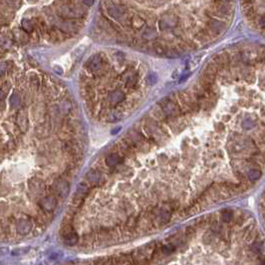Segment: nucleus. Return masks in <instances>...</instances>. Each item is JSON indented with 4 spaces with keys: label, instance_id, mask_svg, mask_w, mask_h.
<instances>
[{
    "label": "nucleus",
    "instance_id": "nucleus-1",
    "mask_svg": "<svg viewBox=\"0 0 265 265\" xmlns=\"http://www.w3.org/2000/svg\"><path fill=\"white\" fill-rule=\"evenodd\" d=\"M104 64V57L101 55H93L92 57L87 61L86 63V68L88 69L89 72L95 74L99 70L103 68Z\"/></svg>",
    "mask_w": 265,
    "mask_h": 265
},
{
    "label": "nucleus",
    "instance_id": "nucleus-2",
    "mask_svg": "<svg viewBox=\"0 0 265 265\" xmlns=\"http://www.w3.org/2000/svg\"><path fill=\"white\" fill-rule=\"evenodd\" d=\"M177 23V17L175 15H162L159 21V28L161 31L175 28Z\"/></svg>",
    "mask_w": 265,
    "mask_h": 265
},
{
    "label": "nucleus",
    "instance_id": "nucleus-3",
    "mask_svg": "<svg viewBox=\"0 0 265 265\" xmlns=\"http://www.w3.org/2000/svg\"><path fill=\"white\" fill-rule=\"evenodd\" d=\"M107 12H108V15L111 16L112 18L120 20L123 18V16L126 13V9L122 4H113L110 5L107 8Z\"/></svg>",
    "mask_w": 265,
    "mask_h": 265
},
{
    "label": "nucleus",
    "instance_id": "nucleus-4",
    "mask_svg": "<svg viewBox=\"0 0 265 265\" xmlns=\"http://www.w3.org/2000/svg\"><path fill=\"white\" fill-rule=\"evenodd\" d=\"M64 243L67 245H74L78 241V236L75 231L72 230V228H65L64 233H62Z\"/></svg>",
    "mask_w": 265,
    "mask_h": 265
},
{
    "label": "nucleus",
    "instance_id": "nucleus-5",
    "mask_svg": "<svg viewBox=\"0 0 265 265\" xmlns=\"http://www.w3.org/2000/svg\"><path fill=\"white\" fill-rule=\"evenodd\" d=\"M16 123H17V126L20 128V130L22 132H26L28 128V117H27L26 112L24 110H20L17 113Z\"/></svg>",
    "mask_w": 265,
    "mask_h": 265
},
{
    "label": "nucleus",
    "instance_id": "nucleus-6",
    "mask_svg": "<svg viewBox=\"0 0 265 265\" xmlns=\"http://www.w3.org/2000/svg\"><path fill=\"white\" fill-rule=\"evenodd\" d=\"M57 205V201L54 196H47L44 197L43 200L40 201V206L42 207V210H47V211H52L54 208Z\"/></svg>",
    "mask_w": 265,
    "mask_h": 265
},
{
    "label": "nucleus",
    "instance_id": "nucleus-7",
    "mask_svg": "<svg viewBox=\"0 0 265 265\" xmlns=\"http://www.w3.org/2000/svg\"><path fill=\"white\" fill-rule=\"evenodd\" d=\"M31 228H32V222L30 219H28V218L24 217V218H21V219L18 221L17 230H18L19 233L27 234L30 230H31Z\"/></svg>",
    "mask_w": 265,
    "mask_h": 265
},
{
    "label": "nucleus",
    "instance_id": "nucleus-8",
    "mask_svg": "<svg viewBox=\"0 0 265 265\" xmlns=\"http://www.w3.org/2000/svg\"><path fill=\"white\" fill-rule=\"evenodd\" d=\"M55 188L57 193L62 197H66L69 193V183L65 180H60L56 182Z\"/></svg>",
    "mask_w": 265,
    "mask_h": 265
},
{
    "label": "nucleus",
    "instance_id": "nucleus-9",
    "mask_svg": "<svg viewBox=\"0 0 265 265\" xmlns=\"http://www.w3.org/2000/svg\"><path fill=\"white\" fill-rule=\"evenodd\" d=\"M124 100H125V94L119 90L112 92L108 97V102L111 105H118L119 103H122Z\"/></svg>",
    "mask_w": 265,
    "mask_h": 265
},
{
    "label": "nucleus",
    "instance_id": "nucleus-10",
    "mask_svg": "<svg viewBox=\"0 0 265 265\" xmlns=\"http://www.w3.org/2000/svg\"><path fill=\"white\" fill-rule=\"evenodd\" d=\"M57 26L60 31L64 33H71L73 31H77V25L72 22H61L57 23Z\"/></svg>",
    "mask_w": 265,
    "mask_h": 265
},
{
    "label": "nucleus",
    "instance_id": "nucleus-11",
    "mask_svg": "<svg viewBox=\"0 0 265 265\" xmlns=\"http://www.w3.org/2000/svg\"><path fill=\"white\" fill-rule=\"evenodd\" d=\"M258 54L254 50H247L243 53L242 59L245 63H255L258 58Z\"/></svg>",
    "mask_w": 265,
    "mask_h": 265
},
{
    "label": "nucleus",
    "instance_id": "nucleus-12",
    "mask_svg": "<svg viewBox=\"0 0 265 265\" xmlns=\"http://www.w3.org/2000/svg\"><path fill=\"white\" fill-rule=\"evenodd\" d=\"M36 25L34 24L32 18H24L22 20V28L24 31H26L27 33H31L34 31Z\"/></svg>",
    "mask_w": 265,
    "mask_h": 265
},
{
    "label": "nucleus",
    "instance_id": "nucleus-13",
    "mask_svg": "<svg viewBox=\"0 0 265 265\" xmlns=\"http://www.w3.org/2000/svg\"><path fill=\"white\" fill-rule=\"evenodd\" d=\"M13 39H16L18 42H20L21 44H26L29 41V36L27 35L26 31H21V30H17L16 33H14Z\"/></svg>",
    "mask_w": 265,
    "mask_h": 265
},
{
    "label": "nucleus",
    "instance_id": "nucleus-14",
    "mask_svg": "<svg viewBox=\"0 0 265 265\" xmlns=\"http://www.w3.org/2000/svg\"><path fill=\"white\" fill-rule=\"evenodd\" d=\"M120 161H121V157H119V155H117V154H111L107 157V159H106L107 165L110 166H116L117 164H119Z\"/></svg>",
    "mask_w": 265,
    "mask_h": 265
},
{
    "label": "nucleus",
    "instance_id": "nucleus-15",
    "mask_svg": "<svg viewBox=\"0 0 265 265\" xmlns=\"http://www.w3.org/2000/svg\"><path fill=\"white\" fill-rule=\"evenodd\" d=\"M247 176L248 180H250L251 181H256L261 177V171L257 169H251L250 171H248Z\"/></svg>",
    "mask_w": 265,
    "mask_h": 265
},
{
    "label": "nucleus",
    "instance_id": "nucleus-16",
    "mask_svg": "<svg viewBox=\"0 0 265 265\" xmlns=\"http://www.w3.org/2000/svg\"><path fill=\"white\" fill-rule=\"evenodd\" d=\"M9 104L12 108H17V107H19L22 104V99H21V97H20V95L13 94L9 99Z\"/></svg>",
    "mask_w": 265,
    "mask_h": 265
},
{
    "label": "nucleus",
    "instance_id": "nucleus-17",
    "mask_svg": "<svg viewBox=\"0 0 265 265\" xmlns=\"http://www.w3.org/2000/svg\"><path fill=\"white\" fill-rule=\"evenodd\" d=\"M131 24H132V28L141 29L145 25V21H144V19L140 16H134L131 20Z\"/></svg>",
    "mask_w": 265,
    "mask_h": 265
},
{
    "label": "nucleus",
    "instance_id": "nucleus-18",
    "mask_svg": "<svg viewBox=\"0 0 265 265\" xmlns=\"http://www.w3.org/2000/svg\"><path fill=\"white\" fill-rule=\"evenodd\" d=\"M86 177L88 178L89 181L95 183V182H97V181L100 180L101 175H100V172L97 171H90L88 174L86 175Z\"/></svg>",
    "mask_w": 265,
    "mask_h": 265
},
{
    "label": "nucleus",
    "instance_id": "nucleus-19",
    "mask_svg": "<svg viewBox=\"0 0 265 265\" xmlns=\"http://www.w3.org/2000/svg\"><path fill=\"white\" fill-rule=\"evenodd\" d=\"M210 27L211 29V31L221 32L223 30V24L219 21H216V20H211L210 23Z\"/></svg>",
    "mask_w": 265,
    "mask_h": 265
},
{
    "label": "nucleus",
    "instance_id": "nucleus-20",
    "mask_svg": "<svg viewBox=\"0 0 265 265\" xmlns=\"http://www.w3.org/2000/svg\"><path fill=\"white\" fill-rule=\"evenodd\" d=\"M157 36V34L155 31H152L151 28H147L144 33H142V38L145 40H151V39H155Z\"/></svg>",
    "mask_w": 265,
    "mask_h": 265
},
{
    "label": "nucleus",
    "instance_id": "nucleus-21",
    "mask_svg": "<svg viewBox=\"0 0 265 265\" xmlns=\"http://www.w3.org/2000/svg\"><path fill=\"white\" fill-rule=\"evenodd\" d=\"M30 85H31L34 89H39V87H40V79L37 77V76H33V77L30 78Z\"/></svg>",
    "mask_w": 265,
    "mask_h": 265
},
{
    "label": "nucleus",
    "instance_id": "nucleus-22",
    "mask_svg": "<svg viewBox=\"0 0 265 265\" xmlns=\"http://www.w3.org/2000/svg\"><path fill=\"white\" fill-rule=\"evenodd\" d=\"M77 191H78V195H79V193H80V195H85V193L88 191L87 185H86L85 182H81L80 185L78 186V187H77Z\"/></svg>",
    "mask_w": 265,
    "mask_h": 265
},
{
    "label": "nucleus",
    "instance_id": "nucleus-23",
    "mask_svg": "<svg viewBox=\"0 0 265 265\" xmlns=\"http://www.w3.org/2000/svg\"><path fill=\"white\" fill-rule=\"evenodd\" d=\"M221 217H222V220L224 222H229L232 219V212L229 211V210L224 211V212H222Z\"/></svg>",
    "mask_w": 265,
    "mask_h": 265
},
{
    "label": "nucleus",
    "instance_id": "nucleus-24",
    "mask_svg": "<svg viewBox=\"0 0 265 265\" xmlns=\"http://www.w3.org/2000/svg\"><path fill=\"white\" fill-rule=\"evenodd\" d=\"M242 127H243L244 129L249 130V129H251V128H253V127H254V122L251 121L250 119H246V120L242 123Z\"/></svg>",
    "mask_w": 265,
    "mask_h": 265
},
{
    "label": "nucleus",
    "instance_id": "nucleus-25",
    "mask_svg": "<svg viewBox=\"0 0 265 265\" xmlns=\"http://www.w3.org/2000/svg\"><path fill=\"white\" fill-rule=\"evenodd\" d=\"M6 2L11 7H19L21 5V0H6Z\"/></svg>",
    "mask_w": 265,
    "mask_h": 265
},
{
    "label": "nucleus",
    "instance_id": "nucleus-26",
    "mask_svg": "<svg viewBox=\"0 0 265 265\" xmlns=\"http://www.w3.org/2000/svg\"><path fill=\"white\" fill-rule=\"evenodd\" d=\"M258 25H259V27L261 28L262 31L265 32V16L260 17V19H259V21H258Z\"/></svg>",
    "mask_w": 265,
    "mask_h": 265
},
{
    "label": "nucleus",
    "instance_id": "nucleus-27",
    "mask_svg": "<svg viewBox=\"0 0 265 265\" xmlns=\"http://www.w3.org/2000/svg\"><path fill=\"white\" fill-rule=\"evenodd\" d=\"M82 1L86 6H88V7L92 6V5L94 4V0H82Z\"/></svg>",
    "mask_w": 265,
    "mask_h": 265
},
{
    "label": "nucleus",
    "instance_id": "nucleus-28",
    "mask_svg": "<svg viewBox=\"0 0 265 265\" xmlns=\"http://www.w3.org/2000/svg\"><path fill=\"white\" fill-rule=\"evenodd\" d=\"M261 265H265V259H264V260L261 262Z\"/></svg>",
    "mask_w": 265,
    "mask_h": 265
},
{
    "label": "nucleus",
    "instance_id": "nucleus-29",
    "mask_svg": "<svg viewBox=\"0 0 265 265\" xmlns=\"http://www.w3.org/2000/svg\"><path fill=\"white\" fill-rule=\"evenodd\" d=\"M222 1H223V2H229L230 0H222Z\"/></svg>",
    "mask_w": 265,
    "mask_h": 265
}]
</instances>
